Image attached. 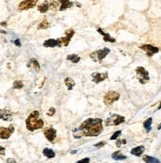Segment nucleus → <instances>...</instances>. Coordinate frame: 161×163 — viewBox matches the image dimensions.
Instances as JSON below:
<instances>
[{"mask_svg":"<svg viewBox=\"0 0 161 163\" xmlns=\"http://www.w3.org/2000/svg\"><path fill=\"white\" fill-rule=\"evenodd\" d=\"M103 120L99 118H89L84 120L79 127L78 131L83 136L97 137L103 132Z\"/></svg>","mask_w":161,"mask_h":163,"instance_id":"f257e3e1","label":"nucleus"},{"mask_svg":"<svg viewBox=\"0 0 161 163\" xmlns=\"http://www.w3.org/2000/svg\"><path fill=\"white\" fill-rule=\"evenodd\" d=\"M39 115L40 113L39 111L36 110L31 112L26 119V127L29 131L34 132L36 130L40 129L44 127V121L41 118H39Z\"/></svg>","mask_w":161,"mask_h":163,"instance_id":"f03ea898","label":"nucleus"},{"mask_svg":"<svg viewBox=\"0 0 161 163\" xmlns=\"http://www.w3.org/2000/svg\"><path fill=\"white\" fill-rule=\"evenodd\" d=\"M110 50L107 47H105L103 49H100L95 50L90 54V57L94 62L99 61L101 62L103 59H105L108 54H110Z\"/></svg>","mask_w":161,"mask_h":163,"instance_id":"7ed1b4c3","label":"nucleus"},{"mask_svg":"<svg viewBox=\"0 0 161 163\" xmlns=\"http://www.w3.org/2000/svg\"><path fill=\"white\" fill-rule=\"evenodd\" d=\"M125 121V117L118 114H112L105 120V125L107 126H116L124 123Z\"/></svg>","mask_w":161,"mask_h":163,"instance_id":"20e7f679","label":"nucleus"},{"mask_svg":"<svg viewBox=\"0 0 161 163\" xmlns=\"http://www.w3.org/2000/svg\"><path fill=\"white\" fill-rule=\"evenodd\" d=\"M120 94L118 92L114 91H108L106 93L103 97V102L105 105H110L115 102L118 101L120 98Z\"/></svg>","mask_w":161,"mask_h":163,"instance_id":"39448f33","label":"nucleus"},{"mask_svg":"<svg viewBox=\"0 0 161 163\" xmlns=\"http://www.w3.org/2000/svg\"><path fill=\"white\" fill-rule=\"evenodd\" d=\"M135 71L137 75V78L141 84H144L149 81L150 77L149 72L146 71L144 67H138L135 70Z\"/></svg>","mask_w":161,"mask_h":163,"instance_id":"423d86ee","label":"nucleus"},{"mask_svg":"<svg viewBox=\"0 0 161 163\" xmlns=\"http://www.w3.org/2000/svg\"><path fill=\"white\" fill-rule=\"evenodd\" d=\"M65 34L66 35V37H61L60 39L57 40L59 46L64 45V46L67 47L69 45L70 41H71L72 37L74 35V31L73 29H68L65 31Z\"/></svg>","mask_w":161,"mask_h":163,"instance_id":"0eeeda50","label":"nucleus"},{"mask_svg":"<svg viewBox=\"0 0 161 163\" xmlns=\"http://www.w3.org/2000/svg\"><path fill=\"white\" fill-rule=\"evenodd\" d=\"M15 132V127L11 124L8 127H0V139H8Z\"/></svg>","mask_w":161,"mask_h":163,"instance_id":"6e6552de","label":"nucleus"},{"mask_svg":"<svg viewBox=\"0 0 161 163\" xmlns=\"http://www.w3.org/2000/svg\"><path fill=\"white\" fill-rule=\"evenodd\" d=\"M39 0H23L18 5V10H28L34 8L37 5Z\"/></svg>","mask_w":161,"mask_h":163,"instance_id":"1a4fd4ad","label":"nucleus"},{"mask_svg":"<svg viewBox=\"0 0 161 163\" xmlns=\"http://www.w3.org/2000/svg\"><path fill=\"white\" fill-rule=\"evenodd\" d=\"M139 48L141 50L146 52V54L149 57L153 56L155 54L158 53L159 51V48L154 47L150 44H145L142 46H140Z\"/></svg>","mask_w":161,"mask_h":163,"instance_id":"9d476101","label":"nucleus"},{"mask_svg":"<svg viewBox=\"0 0 161 163\" xmlns=\"http://www.w3.org/2000/svg\"><path fill=\"white\" fill-rule=\"evenodd\" d=\"M44 134L50 142H53L57 136V130L52 127L46 128L44 132Z\"/></svg>","mask_w":161,"mask_h":163,"instance_id":"9b49d317","label":"nucleus"},{"mask_svg":"<svg viewBox=\"0 0 161 163\" xmlns=\"http://www.w3.org/2000/svg\"><path fill=\"white\" fill-rule=\"evenodd\" d=\"M108 73L105 72L103 73H93L91 74L92 77V81L95 83L96 84H98L101 82H103V81L106 80L108 78Z\"/></svg>","mask_w":161,"mask_h":163,"instance_id":"f8f14e48","label":"nucleus"},{"mask_svg":"<svg viewBox=\"0 0 161 163\" xmlns=\"http://www.w3.org/2000/svg\"><path fill=\"white\" fill-rule=\"evenodd\" d=\"M13 113L7 109H0V119L4 121H11Z\"/></svg>","mask_w":161,"mask_h":163,"instance_id":"ddd939ff","label":"nucleus"},{"mask_svg":"<svg viewBox=\"0 0 161 163\" xmlns=\"http://www.w3.org/2000/svg\"><path fill=\"white\" fill-rule=\"evenodd\" d=\"M27 67L28 68L32 67L36 72H39L40 70V64H39L38 60L35 58H32V59H30L28 63L27 64Z\"/></svg>","mask_w":161,"mask_h":163,"instance_id":"4468645a","label":"nucleus"},{"mask_svg":"<svg viewBox=\"0 0 161 163\" xmlns=\"http://www.w3.org/2000/svg\"><path fill=\"white\" fill-rule=\"evenodd\" d=\"M59 2L61 3L60 11H65L67 9L71 8L73 5V3L71 2V0H59Z\"/></svg>","mask_w":161,"mask_h":163,"instance_id":"2eb2a0df","label":"nucleus"},{"mask_svg":"<svg viewBox=\"0 0 161 163\" xmlns=\"http://www.w3.org/2000/svg\"><path fill=\"white\" fill-rule=\"evenodd\" d=\"M98 31L99 32V33L101 35H102L103 36V40H104L105 42H109L113 43V42H115L116 41V40L114 38L111 37L109 34L105 33V32L103 31L102 29H101V28L98 29Z\"/></svg>","mask_w":161,"mask_h":163,"instance_id":"dca6fc26","label":"nucleus"},{"mask_svg":"<svg viewBox=\"0 0 161 163\" xmlns=\"http://www.w3.org/2000/svg\"><path fill=\"white\" fill-rule=\"evenodd\" d=\"M145 150V147L144 146H138L137 147L133 148L132 150L131 151V154L135 156L140 157L144 152Z\"/></svg>","mask_w":161,"mask_h":163,"instance_id":"f3484780","label":"nucleus"},{"mask_svg":"<svg viewBox=\"0 0 161 163\" xmlns=\"http://www.w3.org/2000/svg\"><path fill=\"white\" fill-rule=\"evenodd\" d=\"M111 157L113 159L116 161H122L127 158L126 156H125L121 153L120 151H117L116 152H114L112 155Z\"/></svg>","mask_w":161,"mask_h":163,"instance_id":"a211bd4d","label":"nucleus"},{"mask_svg":"<svg viewBox=\"0 0 161 163\" xmlns=\"http://www.w3.org/2000/svg\"><path fill=\"white\" fill-rule=\"evenodd\" d=\"M37 10L42 13L47 12L49 10V5L47 0H45V1H44L40 5L38 6Z\"/></svg>","mask_w":161,"mask_h":163,"instance_id":"6ab92c4d","label":"nucleus"},{"mask_svg":"<svg viewBox=\"0 0 161 163\" xmlns=\"http://www.w3.org/2000/svg\"><path fill=\"white\" fill-rule=\"evenodd\" d=\"M57 46H59L57 40H55L54 39L46 40L44 43V46L45 47H55Z\"/></svg>","mask_w":161,"mask_h":163,"instance_id":"aec40b11","label":"nucleus"},{"mask_svg":"<svg viewBox=\"0 0 161 163\" xmlns=\"http://www.w3.org/2000/svg\"><path fill=\"white\" fill-rule=\"evenodd\" d=\"M42 154L44 156L47 157L49 159H51L53 158L55 156V153L54 152V151L49 148H45L44 149L43 151H42Z\"/></svg>","mask_w":161,"mask_h":163,"instance_id":"412c9836","label":"nucleus"},{"mask_svg":"<svg viewBox=\"0 0 161 163\" xmlns=\"http://www.w3.org/2000/svg\"><path fill=\"white\" fill-rule=\"evenodd\" d=\"M142 159L146 163H160L159 160L157 158L149 156L148 155H144L142 157Z\"/></svg>","mask_w":161,"mask_h":163,"instance_id":"4be33fe9","label":"nucleus"},{"mask_svg":"<svg viewBox=\"0 0 161 163\" xmlns=\"http://www.w3.org/2000/svg\"><path fill=\"white\" fill-rule=\"evenodd\" d=\"M64 83H65V84L68 87V89L69 91L72 90L73 87L76 85L74 81L71 78H67L66 79H65V80H64Z\"/></svg>","mask_w":161,"mask_h":163,"instance_id":"5701e85b","label":"nucleus"},{"mask_svg":"<svg viewBox=\"0 0 161 163\" xmlns=\"http://www.w3.org/2000/svg\"><path fill=\"white\" fill-rule=\"evenodd\" d=\"M66 59L68 60H71L73 63L77 64L80 61L81 57L78 54H71L68 55L66 57Z\"/></svg>","mask_w":161,"mask_h":163,"instance_id":"b1692460","label":"nucleus"},{"mask_svg":"<svg viewBox=\"0 0 161 163\" xmlns=\"http://www.w3.org/2000/svg\"><path fill=\"white\" fill-rule=\"evenodd\" d=\"M49 9H50L52 11H56L57 7L59 6V0H49Z\"/></svg>","mask_w":161,"mask_h":163,"instance_id":"393cba45","label":"nucleus"},{"mask_svg":"<svg viewBox=\"0 0 161 163\" xmlns=\"http://www.w3.org/2000/svg\"><path fill=\"white\" fill-rule=\"evenodd\" d=\"M152 122V117H150V118H147L144 122V127L147 130L148 132H149L151 130V129H152V127H151Z\"/></svg>","mask_w":161,"mask_h":163,"instance_id":"a878e982","label":"nucleus"},{"mask_svg":"<svg viewBox=\"0 0 161 163\" xmlns=\"http://www.w3.org/2000/svg\"><path fill=\"white\" fill-rule=\"evenodd\" d=\"M49 23L46 19H44L40 23H39L37 26L38 30H42V29H46L49 28Z\"/></svg>","mask_w":161,"mask_h":163,"instance_id":"bb28decb","label":"nucleus"},{"mask_svg":"<svg viewBox=\"0 0 161 163\" xmlns=\"http://www.w3.org/2000/svg\"><path fill=\"white\" fill-rule=\"evenodd\" d=\"M23 87V84L22 83L21 81H15L13 83V89H20Z\"/></svg>","mask_w":161,"mask_h":163,"instance_id":"cd10ccee","label":"nucleus"},{"mask_svg":"<svg viewBox=\"0 0 161 163\" xmlns=\"http://www.w3.org/2000/svg\"><path fill=\"white\" fill-rule=\"evenodd\" d=\"M121 130H118V131H116V132H115L114 134H113V135L110 137V140H116L120 135H121Z\"/></svg>","mask_w":161,"mask_h":163,"instance_id":"c85d7f7f","label":"nucleus"},{"mask_svg":"<svg viewBox=\"0 0 161 163\" xmlns=\"http://www.w3.org/2000/svg\"><path fill=\"white\" fill-rule=\"evenodd\" d=\"M126 144V141L125 139H122V140L119 139L117 141L116 145L118 147H121L122 144Z\"/></svg>","mask_w":161,"mask_h":163,"instance_id":"c756f323","label":"nucleus"},{"mask_svg":"<svg viewBox=\"0 0 161 163\" xmlns=\"http://www.w3.org/2000/svg\"><path fill=\"white\" fill-rule=\"evenodd\" d=\"M76 163H90V159L88 157H86V158H84L81 160L78 161Z\"/></svg>","mask_w":161,"mask_h":163,"instance_id":"7c9ffc66","label":"nucleus"},{"mask_svg":"<svg viewBox=\"0 0 161 163\" xmlns=\"http://www.w3.org/2000/svg\"><path fill=\"white\" fill-rule=\"evenodd\" d=\"M55 113V109L52 107L49 109V112H47V115L49 116H53Z\"/></svg>","mask_w":161,"mask_h":163,"instance_id":"2f4dec72","label":"nucleus"},{"mask_svg":"<svg viewBox=\"0 0 161 163\" xmlns=\"http://www.w3.org/2000/svg\"><path fill=\"white\" fill-rule=\"evenodd\" d=\"M106 144H107L106 142L102 141V142H98L97 144L93 145V146L94 147H103Z\"/></svg>","mask_w":161,"mask_h":163,"instance_id":"473e14b6","label":"nucleus"},{"mask_svg":"<svg viewBox=\"0 0 161 163\" xmlns=\"http://www.w3.org/2000/svg\"><path fill=\"white\" fill-rule=\"evenodd\" d=\"M0 156H5V147L0 146Z\"/></svg>","mask_w":161,"mask_h":163,"instance_id":"72a5a7b5","label":"nucleus"},{"mask_svg":"<svg viewBox=\"0 0 161 163\" xmlns=\"http://www.w3.org/2000/svg\"><path fill=\"white\" fill-rule=\"evenodd\" d=\"M15 45L16 46H18V47H21V42H20V40L19 39H17L15 41Z\"/></svg>","mask_w":161,"mask_h":163,"instance_id":"f704fd0d","label":"nucleus"},{"mask_svg":"<svg viewBox=\"0 0 161 163\" xmlns=\"http://www.w3.org/2000/svg\"><path fill=\"white\" fill-rule=\"evenodd\" d=\"M7 163H16V161L12 158H9L7 159Z\"/></svg>","mask_w":161,"mask_h":163,"instance_id":"c9c22d12","label":"nucleus"},{"mask_svg":"<svg viewBox=\"0 0 161 163\" xmlns=\"http://www.w3.org/2000/svg\"><path fill=\"white\" fill-rule=\"evenodd\" d=\"M77 152H78V151H76V150H74V151H71V154H76Z\"/></svg>","mask_w":161,"mask_h":163,"instance_id":"e433bc0d","label":"nucleus"},{"mask_svg":"<svg viewBox=\"0 0 161 163\" xmlns=\"http://www.w3.org/2000/svg\"><path fill=\"white\" fill-rule=\"evenodd\" d=\"M0 32H1V33H3V34H7L5 31H2V30L0 31Z\"/></svg>","mask_w":161,"mask_h":163,"instance_id":"4c0bfd02","label":"nucleus"},{"mask_svg":"<svg viewBox=\"0 0 161 163\" xmlns=\"http://www.w3.org/2000/svg\"><path fill=\"white\" fill-rule=\"evenodd\" d=\"M160 124L159 125V128H158V129L159 130V129H160Z\"/></svg>","mask_w":161,"mask_h":163,"instance_id":"58836bf2","label":"nucleus"}]
</instances>
